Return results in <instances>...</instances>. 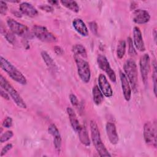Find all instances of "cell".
Instances as JSON below:
<instances>
[{"mask_svg":"<svg viewBox=\"0 0 157 157\" xmlns=\"http://www.w3.org/2000/svg\"><path fill=\"white\" fill-rule=\"evenodd\" d=\"M90 131L91 139L93 143V145L98 151L100 156H111V155L109 153V151L106 148L105 146L103 144L100 135L99 129L97 123L91 120L90 123Z\"/></svg>","mask_w":157,"mask_h":157,"instance_id":"1","label":"cell"},{"mask_svg":"<svg viewBox=\"0 0 157 157\" xmlns=\"http://www.w3.org/2000/svg\"><path fill=\"white\" fill-rule=\"evenodd\" d=\"M0 65L1 69L13 80L21 85H26L27 80L25 75L7 59L0 56Z\"/></svg>","mask_w":157,"mask_h":157,"instance_id":"2","label":"cell"},{"mask_svg":"<svg viewBox=\"0 0 157 157\" xmlns=\"http://www.w3.org/2000/svg\"><path fill=\"white\" fill-rule=\"evenodd\" d=\"M123 70L131 88L136 91L138 82V72L136 62L132 59H127L124 64Z\"/></svg>","mask_w":157,"mask_h":157,"instance_id":"3","label":"cell"},{"mask_svg":"<svg viewBox=\"0 0 157 157\" xmlns=\"http://www.w3.org/2000/svg\"><path fill=\"white\" fill-rule=\"evenodd\" d=\"M0 85L10 96L16 105L21 109H26L27 106L25 102L22 99L18 92L13 87V86L2 76H0Z\"/></svg>","mask_w":157,"mask_h":157,"instance_id":"4","label":"cell"},{"mask_svg":"<svg viewBox=\"0 0 157 157\" xmlns=\"http://www.w3.org/2000/svg\"><path fill=\"white\" fill-rule=\"evenodd\" d=\"M7 26L10 30V31L14 34H17L24 38V39H32L33 37V34L32 32H30L28 28L15 20L12 18H8L7 20Z\"/></svg>","mask_w":157,"mask_h":157,"instance_id":"5","label":"cell"},{"mask_svg":"<svg viewBox=\"0 0 157 157\" xmlns=\"http://www.w3.org/2000/svg\"><path fill=\"white\" fill-rule=\"evenodd\" d=\"M74 57L80 79L84 83H88L91 78V71L88 62L80 56L74 55Z\"/></svg>","mask_w":157,"mask_h":157,"instance_id":"6","label":"cell"},{"mask_svg":"<svg viewBox=\"0 0 157 157\" xmlns=\"http://www.w3.org/2000/svg\"><path fill=\"white\" fill-rule=\"evenodd\" d=\"M32 33L39 40L44 42L54 43L58 40L56 37L43 26L34 25L32 28Z\"/></svg>","mask_w":157,"mask_h":157,"instance_id":"7","label":"cell"},{"mask_svg":"<svg viewBox=\"0 0 157 157\" xmlns=\"http://www.w3.org/2000/svg\"><path fill=\"white\" fill-rule=\"evenodd\" d=\"M144 137L147 144L156 147V125L148 121L144 126Z\"/></svg>","mask_w":157,"mask_h":157,"instance_id":"8","label":"cell"},{"mask_svg":"<svg viewBox=\"0 0 157 157\" xmlns=\"http://www.w3.org/2000/svg\"><path fill=\"white\" fill-rule=\"evenodd\" d=\"M139 66L142 80L144 84L146 86L148 84V74L150 69V59L147 53H145L141 56L139 61Z\"/></svg>","mask_w":157,"mask_h":157,"instance_id":"9","label":"cell"},{"mask_svg":"<svg viewBox=\"0 0 157 157\" xmlns=\"http://www.w3.org/2000/svg\"><path fill=\"white\" fill-rule=\"evenodd\" d=\"M97 62L99 68L104 71L108 75L110 80L112 82L115 83L117 80L115 73L114 71L111 68L107 58L104 55H100L97 58Z\"/></svg>","mask_w":157,"mask_h":157,"instance_id":"10","label":"cell"},{"mask_svg":"<svg viewBox=\"0 0 157 157\" xmlns=\"http://www.w3.org/2000/svg\"><path fill=\"white\" fill-rule=\"evenodd\" d=\"M99 88L103 93L104 96L107 98H110L113 95V90L109 83L105 75L101 74L98 77Z\"/></svg>","mask_w":157,"mask_h":157,"instance_id":"11","label":"cell"},{"mask_svg":"<svg viewBox=\"0 0 157 157\" xmlns=\"http://www.w3.org/2000/svg\"><path fill=\"white\" fill-rule=\"evenodd\" d=\"M150 15L149 13L144 9H136L132 13V20L134 22L138 25L145 24L149 21Z\"/></svg>","mask_w":157,"mask_h":157,"instance_id":"12","label":"cell"},{"mask_svg":"<svg viewBox=\"0 0 157 157\" xmlns=\"http://www.w3.org/2000/svg\"><path fill=\"white\" fill-rule=\"evenodd\" d=\"M120 78L124 98L126 101H129L131 99L132 93L130 83L125 74L121 71H120Z\"/></svg>","mask_w":157,"mask_h":157,"instance_id":"13","label":"cell"},{"mask_svg":"<svg viewBox=\"0 0 157 157\" xmlns=\"http://www.w3.org/2000/svg\"><path fill=\"white\" fill-rule=\"evenodd\" d=\"M133 41L134 45L137 50L140 52H144L145 50L142 33L137 26H135L133 29Z\"/></svg>","mask_w":157,"mask_h":157,"instance_id":"14","label":"cell"},{"mask_svg":"<svg viewBox=\"0 0 157 157\" xmlns=\"http://www.w3.org/2000/svg\"><path fill=\"white\" fill-rule=\"evenodd\" d=\"M105 131L110 142L113 145L118 144L119 137L117 133L116 126L113 123L107 122L106 123Z\"/></svg>","mask_w":157,"mask_h":157,"instance_id":"15","label":"cell"},{"mask_svg":"<svg viewBox=\"0 0 157 157\" xmlns=\"http://www.w3.org/2000/svg\"><path fill=\"white\" fill-rule=\"evenodd\" d=\"M19 9L22 13L30 17H36L38 14L37 9L32 4L26 2L21 3L20 4Z\"/></svg>","mask_w":157,"mask_h":157,"instance_id":"16","label":"cell"},{"mask_svg":"<svg viewBox=\"0 0 157 157\" xmlns=\"http://www.w3.org/2000/svg\"><path fill=\"white\" fill-rule=\"evenodd\" d=\"M72 26L75 30L82 36H88V29L80 18H75L72 21Z\"/></svg>","mask_w":157,"mask_h":157,"instance_id":"17","label":"cell"},{"mask_svg":"<svg viewBox=\"0 0 157 157\" xmlns=\"http://www.w3.org/2000/svg\"><path fill=\"white\" fill-rule=\"evenodd\" d=\"M66 111L69 117V119L71 123V124L73 128V129L76 132H78L79 129H80L81 125L79 123L78 118L77 117L76 113H75L74 109L70 107H67L66 109Z\"/></svg>","mask_w":157,"mask_h":157,"instance_id":"18","label":"cell"},{"mask_svg":"<svg viewBox=\"0 0 157 157\" xmlns=\"http://www.w3.org/2000/svg\"><path fill=\"white\" fill-rule=\"evenodd\" d=\"M78 137H79V140L80 141V142L86 146L88 147L90 145V140L88 134V132L87 130L85 128V126H82L80 127V129H79V131H78Z\"/></svg>","mask_w":157,"mask_h":157,"instance_id":"19","label":"cell"},{"mask_svg":"<svg viewBox=\"0 0 157 157\" xmlns=\"http://www.w3.org/2000/svg\"><path fill=\"white\" fill-rule=\"evenodd\" d=\"M93 99L96 105H99L104 100V94L98 85H95L92 90Z\"/></svg>","mask_w":157,"mask_h":157,"instance_id":"20","label":"cell"},{"mask_svg":"<svg viewBox=\"0 0 157 157\" xmlns=\"http://www.w3.org/2000/svg\"><path fill=\"white\" fill-rule=\"evenodd\" d=\"M41 56L43 58L44 61L45 62V63L46 64V65L47 66V67L52 71H55L56 70H57V66L55 64V63L54 62V61L53 60V59L52 58V57L48 54V53L45 51H42L41 52Z\"/></svg>","mask_w":157,"mask_h":157,"instance_id":"21","label":"cell"},{"mask_svg":"<svg viewBox=\"0 0 157 157\" xmlns=\"http://www.w3.org/2000/svg\"><path fill=\"white\" fill-rule=\"evenodd\" d=\"M72 52L74 55L80 56L84 59L87 58V53L85 47L81 44H75L72 47Z\"/></svg>","mask_w":157,"mask_h":157,"instance_id":"22","label":"cell"},{"mask_svg":"<svg viewBox=\"0 0 157 157\" xmlns=\"http://www.w3.org/2000/svg\"><path fill=\"white\" fill-rule=\"evenodd\" d=\"M60 2L62 4L63 6H64L66 8L69 9V10L74 12L77 13L79 11V6L75 1L64 0V1H61Z\"/></svg>","mask_w":157,"mask_h":157,"instance_id":"23","label":"cell"},{"mask_svg":"<svg viewBox=\"0 0 157 157\" xmlns=\"http://www.w3.org/2000/svg\"><path fill=\"white\" fill-rule=\"evenodd\" d=\"M126 42L124 40H120L117 48V55L119 59H121L124 57L126 53Z\"/></svg>","mask_w":157,"mask_h":157,"instance_id":"24","label":"cell"},{"mask_svg":"<svg viewBox=\"0 0 157 157\" xmlns=\"http://www.w3.org/2000/svg\"><path fill=\"white\" fill-rule=\"evenodd\" d=\"M1 33L4 35V37L6 39V40L10 44H13L15 42V37L13 35L14 34L12 33H10L8 31H6V29H3V28L1 27Z\"/></svg>","mask_w":157,"mask_h":157,"instance_id":"25","label":"cell"},{"mask_svg":"<svg viewBox=\"0 0 157 157\" xmlns=\"http://www.w3.org/2000/svg\"><path fill=\"white\" fill-rule=\"evenodd\" d=\"M128 53L129 55L132 56H134L137 55V52L136 51V49L134 48V44L132 42V40L131 37H128Z\"/></svg>","mask_w":157,"mask_h":157,"instance_id":"26","label":"cell"},{"mask_svg":"<svg viewBox=\"0 0 157 157\" xmlns=\"http://www.w3.org/2000/svg\"><path fill=\"white\" fill-rule=\"evenodd\" d=\"M13 136V133L12 131H7L4 132L0 137V142L1 143H4L10 139Z\"/></svg>","mask_w":157,"mask_h":157,"instance_id":"27","label":"cell"},{"mask_svg":"<svg viewBox=\"0 0 157 157\" xmlns=\"http://www.w3.org/2000/svg\"><path fill=\"white\" fill-rule=\"evenodd\" d=\"M48 131L50 134H51L53 137L61 136L59 131L55 124H51L48 128Z\"/></svg>","mask_w":157,"mask_h":157,"instance_id":"28","label":"cell"},{"mask_svg":"<svg viewBox=\"0 0 157 157\" xmlns=\"http://www.w3.org/2000/svg\"><path fill=\"white\" fill-rule=\"evenodd\" d=\"M152 78L153 81V92L156 96V79H157V73H156V63H153V72L152 74Z\"/></svg>","mask_w":157,"mask_h":157,"instance_id":"29","label":"cell"},{"mask_svg":"<svg viewBox=\"0 0 157 157\" xmlns=\"http://www.w3.org/2000/svg\"><path fill=\"white\" fill-rule=\"evenodd\" d=\"M53 144L56 150L58 152L61 150V136L53 137Z\"/></svg>","mask_w":157,"mask_h":157,"instance_id":"30","label":"cell"},{"mask_svg":"<svg viewBox=\"0 0 157 157\" xmlns=\"http://www.w3.org/2000/svg\"><path fill=\"white\" fill-rule=\"evenodd\" d=\"M2 126L6 128H10L12 126V119L10 117H7L2 121Z\"/></svg>","mask_w":157,"mask_h":157,"instance_id":"31","label":"cell"},{"mask_svg":"<svg viewBox=\"0 0 157 157\" xmlns=\"http://www.w3.org/2000/svg\"><path fill=\"white\" fill-rule=\"evenodd\" d=\"M8 7L6 2L3 1H0V13L1 15H4L6 14Z\"/></svg>","mask_w":157,"mask_h":157,"instance_id":"32","label":"cell"},{"mask_svg":"<svg viewBox=\"0 0 157 157\" xmlns=\"http://www.w3.org/2000/svg\"><path fill=\"white\" fill-rule=\"evenodd\" d=\"M69 99L72 104V105L74 107H77L78 105V101L77 96L74 94H70L69 95Z\"/></svg>","mask_w":157,"mask_h":157,"instance_id":"33","label":"cell"},{"mask_svg":"<svg viewBox=\"0 0 157 157\" xmlns=\"http://www.w3.org/2000/svg\"><path fill=\"white\" fill-rule=\"evenodd\" d=\"M13 146L12 144H7V145H6L1 150V156H2L4 155H5L10 150H11Z\"/></svg>","mask_w":157,"mask_h":157,"instance_id":"34","label":"cell"},{"mask_svg":"<svg viewBox=\"0 0 157 157\" xmlns=\"http://www.w3.org/2000/svg\"><path fill=\"white\" fill-rule=\"evenodd\" d=\"M89 26L90 29H91V32L94 34H98V25L95 21H91L89 23Z\"/></svg>","mask_w":157,"mask_h":157,"instance_id":"35","label":"cell"},{"mask_svg":"<svg viewBox=\"0 0 157 157\" xmlns=\"http://www.w3.org/2000/svg\"><path fill=\"white\" fill-rule=\"evenodd\" d=\"M39 9H40L41 10L45 11L47 12H53V7L52 6L50 5H47V4H44V5H41L39 7Z\"/></svg>","mask_w":157,"mask_h":157,"instance_id":"36","label":"cell"},{"mask_svg":"<svg viewBox=\"0 0 157 157\" xmlns=\"http://www.w3.org/2000/svg\"><path fill=\"white\" fill-rule=\"evenodd\" d=\"M54 52L58 55H61L64 53V50H63V48L58 45H56L54 47Z\"/></svg>","mask_w":157,"mask_h":157,"instance_id":"37","label":"cell"},{"mask_svg":"<svg viewBox=\"0 0 157 157\" xmlns=\"http://www.w3.org/2000/svg\"><path fill=\"white\" fill-rule=\"evenodd\" d=\"M0 92H1V97H2V98H3L4 99H7V100H9V97L8 94H7V93H6L5 92V90H4V91H3L2 88H1V89Z\"/></svg>","mask_w":157,"mask_h":157,"instance_id":"38","label":"cell"},{"mask_svg":"<svg viewBox=\"0 0 157 157\" xmlns=\"http://www.w3.org/2000/svg\"><path fill=\"white\" fill-rule=\"evenodd\" d=\"M48 2L49 4H50L52 6H58V1H48Z\"/></svg>","mask_w":157,"mask_h":157,"instance_id":"39","label":"cell"},{"mask_svg":"<svg viewBox=\"0 0 157 157\" xmlns=\"http://www.w3.org/2000/svg\"><path fill=\"white\" fill-rule=\"evenodd\" d=\"M153 35H154V39H155V42H156V30H155V29L154 30V33H153Z\"/></svg>","mask_w":157,"mask_h":157,"instance_id":"40","label":"cell"},{"mask_svg":"<svg viewBox=\"0 0 157 157\" xmlns=\"http://www.w3.org/2000/svg\"><path fill=\"white\" fill-rule=\"evenodd\" d=\"M9 2H20V1H9Z\"/></svg>","mask_w":157,"mask_h":157,"instance_id":"41","label":"cell"}]
</instances>
